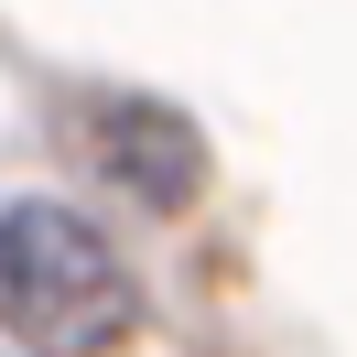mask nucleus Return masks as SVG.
I'll return each instance as SVG.
<instances>
[{
    "label": "nucleus",
    "instance_id": "f257e3e1",
    "mask_svg": "<svg viewBox=\"0 0 357 357\" xmlns=\"http://www.w3.org/2000/svg\"><path fill=\"white\" fill-rule=\"evenodd\" d=\"M130 325H141V282L98 217L54 195H22L0 217V335L22 357H109Z\"/></svg>",
    "mask_w": 357,
    "mask_h": 357
},
{
    "label": "nucleus",
    "instance_id": "f03ea898",
    "mask_svg": "<svg viewBox=\"0 0 357 357\" xmlns=\"http://www.w3.org/2000/svg\"><path fill=\"white\" fill-rule=\"evenodd\" d=\"M87 162L119 195H141V206H184L206 184V141L184 130L174 109H152V98H109V109L87 119Z\"/></svg>",
    "mask_w": 357,
    "mask_h": 357
}]
</instances>
